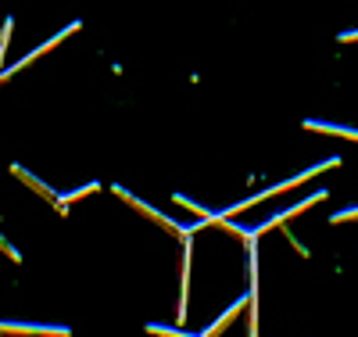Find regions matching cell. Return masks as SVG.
Returning <instances> with one entry per match:
<instances>
[{"label":"cell","mask_w":358,"mask_h":337,"mask_svg":"<svg viewBox=\"0 0 358 337\" xmlns=\"http://www.w3.org/2000/svg\"><path fill=\"white\" fill-rule=\"evenodd\" d=\"M251 301H255V291H251L248 298H236V301L229 305V309H226V312H222V316H219V319H215L212 326H208V330H204L201 337H215V333H222V330H226V326H229V323H233L236 316H241V312H244V305H251Z\"/></svg>","instance_id":"1"},{"label":"cell","mask_w":358,"mask_h":337,"mask_svg":"<svg viewBox=\"0 0 358 337\" xmlns=\"http://www.w3.org/2000/svg\"><path fill=\"white\" fill-rule=\"evenodd\" d=\"M97 191H101V183H86L83 191H76V194H65V198H57V208L65 212V208H69L72 201H79V198H86V194H97Z\"/></svg>","instance_id":"2"},{"label":"cell","mask_w":358,"mask_h":337,"mask_svg":"<svg viewBox=\"0 0 358 337\" xmlns=\"http://www.w3.org/2000/svg\"><path fill=\"white\" fill-rule=\"evenodd\" d=\"M147 330H151V333H158V337H190V333H183V330H172V326H147Z\"/></svg>","instance_id":"3"}]
</instances>
